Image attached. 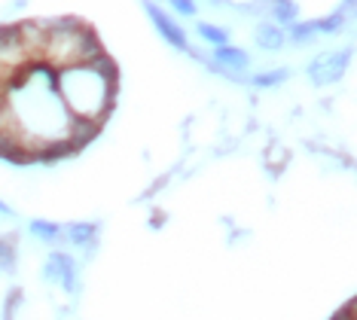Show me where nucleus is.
<instances>
[{"instance_id":"obj_16","label":"nucleus","mask_w":357,"mask_h":320,"mask_svg":"<svg viewBox=\"0 0 357 320\" xmlns=\"http://www.w3.org/2000/svg\"><path fill=\"white\" fill-rule=\"evenodd\" d=\"M165 223H168V213H165V211H159V208H156V211L150 213V229H162Z\"/></svg>"},{"instance_id":"obj_9","label":"nucleus","mask_w":357,"mask_h":320,"mask_svg":"<svg viewBox=\"0 0 357 320\" xmlns=\"http://www.w3.org/2000/svg\"><path fill=\"white\" fill-rule=\"evenodd\" d=\"M196 34L205 40L211 49H217V46H229V34H226V28H220V24L199 22V24H196Z\"/></svg>"},{"instance_id":"obj_15","label":"nucleus","mask_w":357,"mask_h":320,"mask_svg":"<svg viewBox=\"0 0 357 320\" xmlns=\"http://www.w3.org/2000/svg\"><path fill=\"white\" fill-rule=\"evenodd\" d=\"M330 320H357V317H354V299H348L345 305L339 308V311H336V314H333Z\"/></svg>"},{"instance_id":"obj_4","label":"nucleus","mask_w":357,"mask_h":320,"mask_svg":"<svg viewBox=\"0 0 357 320\" xmlns=\"http://www.w3.org/2000/svg\"><path fill=\"white\" fill-rule=\"evenodd\" d=\"M61 232L68 235V241L74 244V247H83L86 253H95V247H98V235H101V223H92V220H74V223H68Z\"/></svg>"},{"instance_id":"obj_12","label":"nucleus","mask_w":357,"mask_h":320,"mask_svg":"<svg viewBox=\"0 0 357 320\" xmlns=\"http://www.w3.org/2000/svg\"><path fill=\"white\" fill-rule=\"evenodd\" d=\"M0 272H15V235H0Z\"/></svg>"},{"instance_id":"obj_6","label":"nucleus","mask_w":357,"mask_h":320,"mask_svg":"<svg viewBox=\"0 0 357 320\" xmlns=\"http://www.w3.org/2000/svg\"><path fill=\"white\" fill-rule=\"evenodd\" d=\"M254 43L263 49H269V52H278V49H284V43H287V34L278 28V24H272V22H259L257 28H254Z\"/></svg>"},{"instance_id":"obj_3","label":"nucleus","mask_w":357,"mask_h":320,"mask_svg":"<svg viewBox=\"0 0 357 320\" xmlns=\"http://www.w3.org/2000/svg\"><path fill=\"white\" fill-rule=\"evenodd\" d=\"M144 13L150 15L153 28L159 31V37L165 40L168 46H174L177 52H190V37H186V31H183L181 24H177L165 10H162V6H156V3H144Z\"/></svg>"},{"instance_id":"obj_13","label":"nucleus","mask_w":357,"mask_h":320,"mask_svg":"<svg viewBox=\"0 0 357 320\" xmlns=\"http://www.w3.org/2000/svg\"><path fill=\"white\" fill-rule=\"evenodd\" d=\"M284 34H290V40H294L296 46H305L308 40H314V28H312V22H296V24H290Z\"/></svg>"},{"instance_id":"obj_1","label":"nucleus","mask_w":357,"mask_h":320,"mask_svg":"<svg viewBox=\"0 0 357 320\" xmlns=\"http://www.w3.org/2000/svg\"><path fill=\"white\" fill-rule=\"evenodd\" d=\"M348 61H351V46H342V49H333V52H324L318 55L312 64H308V79L314 86H333L345 77L348 70Z\"/></svg>"},{"instance_id":"obj_7","label":"nucleus","mask_w":357,"mask_h":320,"mask_svg":"<svg viewBox=\"0 0 357 320\" xmlns=\"http://www.w3.org/2000/svg\"><path fill=\"white\" fill-rule=\"evenodd\" d=\"M272 24H278L281 31H287L290 24L299 22V3L296 0H278V3H272Z\"/></svg>"},{"instance_id":"obj_8","label":"nucleus","mask_w":357,"mask_h":320,"mask_svg":"<svg viewBox=\"0 0 357 320\" xmlns=\"http://www.w3.org/2000/svg\"><path fill=\"white\" fill-rule=\"evenodd\" d=\"M348 10H351V3H345L342 10H336V13H330V15H324V19H314V22H312L314 34H336V31H342L345 13H348Z\"/></svg>"},{"instance_id":"obj_5","label":"nucleus","mask_w":357,"mask_h":320,"mask_svg":"<svg viewBox=\"0 0 357 320\" xmlns=\"http://www.w3.org/2000/svg\"><path fill=\"white\" fill-rule=\"evenodd\" d=\"M217 64V68H223V70H248V64H250V55L245 52V49H238V46H217L214 49V59H211Z\"/></svg>"},{"instance_id":"obj_11","label":"nucleus","mask_w":357,"mask_h":320,"mask_svg":"<svg viewBox=\"0 0 357 320\" xmlns=\"http://www.w3.org/2000/svg\"><path fill=\"white\" fill-rule=\"evenodd\" d=\"M287 77H290V70H287V68H272V70L254 73V77H250V83H254L257 89H272V86H281Z\"/></svg>"},{"instance_id":"obj_10","label":"nucleus","mask_w":357,"mask_h":320,"mask_svg":"<svg viewBox=\"0 0 357 320\" xmlns=\"http://www.w3.org/2000/svg\"><path fill=\"white\" fill-rule=\"evenodd\" d=\"M31 235L37 238V241H43V244H55L61 238V226L59 223H52V220H31Z\"/></svg>"},{"instance_id":"obj_2","label":"nucleus","mask_w":357,"mask_h":320,"mask_svg":"<svg viewBox=\"0 0 357 320\" xmlns=\"http://www.w3.org/2000/svg\"><path fill=\"white\" fill-rule=\"evenodd\" d=\"M43 281L46 284H61L68 296L79 293V275H77V259L64 250H52L43 266Z\"/></svg>"},{"instance_id":"obj_14","label":"nucleus","mask_w":357,"mask_h":320,"mask_svg":"<svg viewBox=\"0 0 357 320\" xmlns=\"http://www.w3.org/2000/svg\"><path fill=\"white\" fill-rule=\"evenodd\" d=\"M172 10H174L177 15H190V19H192V15L199 13V6L192 3V0H174V3H172Z\"/></svg>"},{"instance_id":"obj_17","label":"nucleus","mask_w":357,"mask_h":320,"mask_svg":"<svg viewBox=\"0 0 357 320\" xmlns=\"http://www.w3.org/2000/svg\"><path fill=\"white\" fill-rule=\"evenodd\" d=\"M0 217H13V208L6 201H0Z\"/></svg>"}]
</instances>
